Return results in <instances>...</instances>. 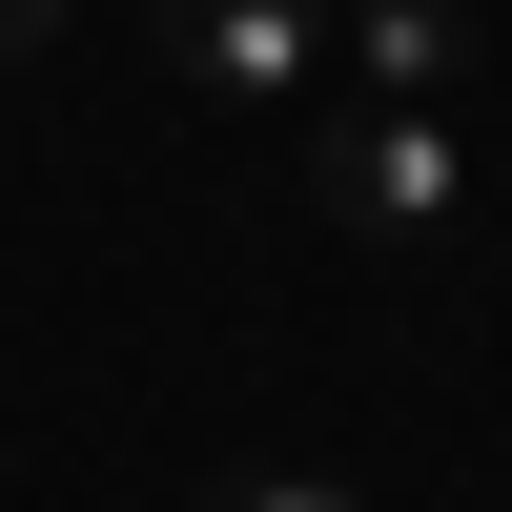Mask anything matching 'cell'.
I'll return each mask as SVG.
<instances>
[{"label": "cell", "instance_id": "obj_4", "mask_svg": "<svg viewBox=\"0 0 512 512\" xmlns=\"http://www.w3.org/2000/svg\"><path fill=\"white\" fill-rule=\"evenodd\" d=\"M226 512H369V492H328V472H226Z\"/></svg>", "mask_w": 512, "mask_h": 512}, {"label": "cell", "instance_id": "obj_5", "mask_svg": "<svg viewBox=\"0 0 512 512\" xmlns=\"http://www.w3.org/2000/svg\"><path fill=\"white\" fill-rule=\"evenodd\" d=\"M41 21H62V0H0V62H21V41H41Z\"/></svg>", "mask_w": 512, "mask_h": 512}, {"label": "cell", "instance_id": "obj_3", "mask_svg": "<svg viewBox=\"0 0 512 512\" xmlns=\"http://www.w3.org/2000/svg\"><path fill=\"white\" fill-rule=\"evenodd\" d=\"M349 103H472V21L451 0H349Z\"/></svg>", "mask_w": 512, "mask_h": 512}, {"label": "cell", "instance_id": "obj_2", "mask_svg": "<svg viewBox=\"0 0 512 512\" xmlns=\"http://www.w3.org/2000/svg\"><path fill=\"white\" fill-rule=\"evenodd\" d=\"M164 82L185 103H349V0H164Z\"/></svg>", "mask_w": 512, "mask_h": 512}, {"label": "cell", "instance_id": "obj_1", "mask_svg": "<svg viewBox=\"0 0 512 512\" xmlns=\"http://www.w3.org/2000/svg\"><path fill=\"white\" fill-rule=\"evenodd\" d=\"M308 205L349 246H451V226H472V123H451V103H328Z\"/></svg>", "mask_w": 512, "mask_h": 512}]
</instances>
